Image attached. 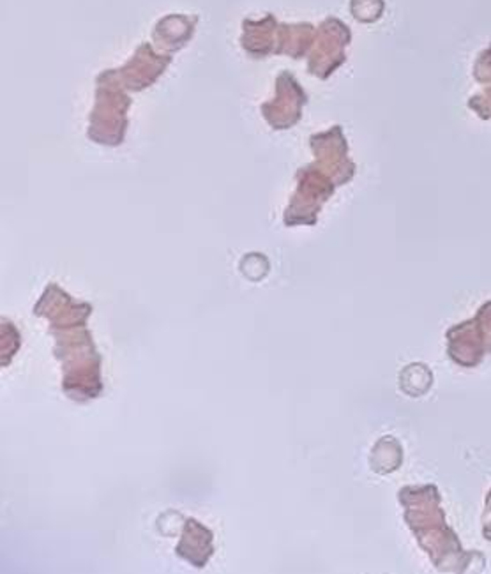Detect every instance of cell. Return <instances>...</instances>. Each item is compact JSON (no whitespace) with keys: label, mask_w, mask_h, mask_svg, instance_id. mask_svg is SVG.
<instances>
[{"label":"cell","mask_w":491,"mask_h":574,"mask_svg":"<svg viewBox=\"0 0 491 574\" xmlns=\"http://www.w3.org/2000/svg\"><path fill=\"white\" fill-rule=\"evenodd\" d=\"M131 106V98L119 91L115 84L110 85L105 74L98 78V96L94 112L91 115L89 138L103 145L117 147L124 142L128 127L126 112Z\"/></svg>","instance_id":"1"}]
</instances>
